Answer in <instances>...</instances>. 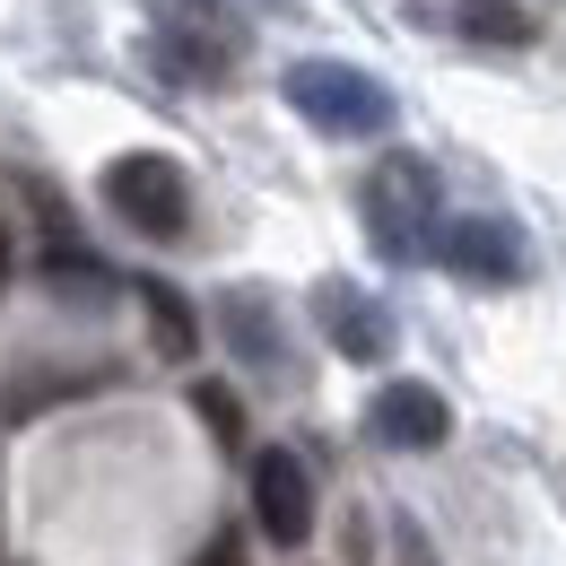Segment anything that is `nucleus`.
<instances>
[{"instance_id":"f257e3e1","label":"nucleus","mask_w":566,"mask_h":566,"mask_svg":"<svg viewBox=\"0 0 566 566\" xmlns=\"http://www.w3.org/2000/svg\"><path fill=\"white\" fill-rule=\"evenodd\" d=\"M357 201H366V227H375V253H384V262H419L427 244H436V227H444V218H436L444 192H436V166H427L419 148H392V157L366 175Z\"/></svg>"},{"instance_id":"f03ea898","label":"nucleus","mask_w":566,"mask_h":566,"mask_svg":"<svg viewBox=\"0 0 566 566\" xmlns=\"http://www.w3.org/2000/svg\"><path fill=\"white\" fill-rule=\"evenodd\" d=\"M105 201H114V218H123L132 235H148V244H175V235L192 227V184H184V166L157 157V148H132V157L105 166Z\"/></svg>"},{"instance_id":"7ed1b4c3","label":"nucleus","mask_w":566,"mask_h":566,"mask_svg":"<svg viewBox=\"0 0 566 566\" xmlns=\"http://www.w3.org/2000/svg\"><path fill=\"white\" fill-rule=\"evenodd\" d=\"M287 105H296L314 132H340V140H366V132L392 123V87L349 71V62H296V71H287Z\"/></svg>"},{"instance_id":"20e7f679","label":"nucleus","mask_w":566,"mask_h":566,"mask_svg":"<svg viewBox=\"0 0 566 566\" xmlns=\"http://www.w3.org/2000/svg\"><path fill=\"white\" fill-rule=\"evenodd\" d=\"M253 523H262V541H280V549H305V541H314V471H305L287 444H262V453H253Z\"/></svg>"},{"instance_id":"39448f33","label":"nucleus","mask_w":566,"mask_h":566,"mask_svg":"<svg viewBox=\"0 0 566 566\" xmlns=\"http://www.w3.org/2000/svg\"><path fill=\"white\" fill-rule=\"evenodd\" d=\"M427 253H436L444 271H462V280H489V287L523 280V235H514L505 218H444Z\"/></svg>"},{"instance_id":"423d86ee","label":"nucleus","mask_w":566,"mask_h":566,"mask_svg":"<svg viewBox=\"0 0 566 566\" xmlns=\"http://www.w3.org/2000/svg\"><path fill=\"white\" fill-rule=\"evenodd\" d=\"M366 427H375V444H392V453H436V444L453 436V410H444V392H436V384L401 375V384H384V392H375Z\"/></svg>"},{"instance_id":"0eeeda50","label":"nucleus","mask_w":566,"mask_h":566,"mask_svg":"<svg viewBox=\"0 0 566 566\" xmlns=\"http://www.w3.org/2000/svg\"><path fill=\"white\" fill-rule=\"evenodd\" d=\"M314 314H323V332H332V349L357 357V366H375V357L392 349V314L375 305V296H357L349 280H323V296H314Z\"/></svg>"},{"instance_id":"6e6552de","label":"nucleus","mask_w":566,"mask_h":566,"mask_svg":"<svg viewBox=\"0 0 566 566\" xmlns=\"http://www.w3.org/2000/svg\"><path fill=\"white\" fill-rule=\"evenodd\" d=\"M453 18H462V35H480V44H532V35H541L523 0H453Z\"/></svg>"},{"instance_id":"1a4fd4ad","label":"nucleus","mask_w":566,"mask_h":566,"mask_svg":"<svg viewBox=\"0 0 566 566\" xmlns=\"http://www.w3.org/2000/svg\"><path fill=\"white\" fill-rule=\"evenodd\" d=\"M140 305H148V332H157V349H166V357H192V349H201V323H192V305H184L175 287L148 280Z\"/></svg>"},{"instance_id":"9d476101","label":"nucleus","mask_w":566,"mask_h":566,"mask_svg":"<svg viewBox=\"0 0 566 566\" xmlns=\"http://www.w3.org/2000/svg\"><path fill=\"white\" fill-rule=\"evenodd\" d=\"M192 410L210 419V436L227 444V453H244V410H235V392H227V384H201V392H192Z\"/></svg>"},{"instance_id":"9b49d317","label":"nucleus","mask_w":566,"mask_h":566,"mask_svg":"<svg viewBox=\"0 0 566 566\" xmlns=\"http://www.w3.org/2000/svg\"><path fill=\"white\" fill-rule=\"evenodd\" d=\"M192 566H253V549H244V532L227 523V532H210V541H201V558H192Z\"/></svg>"},{"instance_id":"f8f14e48","label":"nucleus","mask_w":566,"mask_h":566,"mask_svg":"<svg viewBox=\"0 0 566 566\" xmlns=\"http://www.w3.org/2000/svg\"><path fill=\"white\" fill-rule=\"evenodd\" d=\"M0 287H9V227H0Z\"/></svg>"}]
</instances>
